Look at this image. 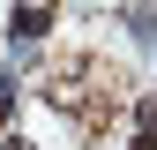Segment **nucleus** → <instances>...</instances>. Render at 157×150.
<instances>
[{"label":"nucleus","mask_w":157,"mask_h":150,"mask_svg":"<svg viewBox=\"0 0 157 150\" xmlns=\"http://www.w3.org/2000/svg\"><path fill=\"white\" fill-rule=\"evenodd\" d=\"M45 30H52V15L37 8V0H23V8H15V38H23V45H37Z\"/></svg>","instance_id":"obj_1"}]
</instances>
